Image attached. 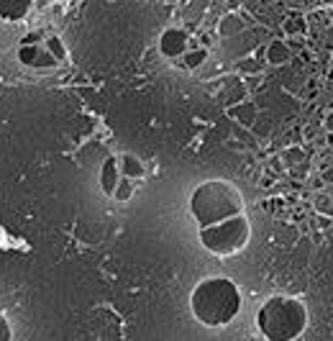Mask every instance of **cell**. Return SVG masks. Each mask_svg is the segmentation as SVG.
<instances>
[{
  "mask_svg": "<svg viewBox=\"0 0 333 341\" xmlns=\"http://www.w3.org/2000/svg\"><path fill=\"white\" fill-rule=\"evenodd\" d=\"M39 41H41V34L34 31V34H29L26 39H21V44H39Z\"/></svg>",
  "mask_w": 333,
  "mask_h": 341,
  "instance_id": "obj_15",
  "label": "cell"
},
{
  "mask_svg": "<svg viewBox=\"0 0 333 341\" xmlns=\"http://www.w3.org/2000/svg\"><path fill=\"white\" fill-rule=\"evenodd\" d=\"M256 326L261 336L269 341H292L302 336L307 326V308L297 297L274 295L259 308Z\"/></svg>",
  "mask_w": 333,
  "mask_h": 341,
  "instance_id": "obj_2",
  "label": "cell"
},
{
  "mask_svg": "<svg viewBox=\"0 0 333 341\" xmlns=\"http://www.w3.org/2000/svg\"><path fill=\"white\" fill-rule=\"evenodd\" d=\"M325 123H328V129H330V131H333V111H330V113H328V121H325Z\"/></svg>",
  "mask_w": 333,
  "mask_h": 341,
  "instance_id": "obj_18",
  "label": "cell"
},
{
  "mask_svg": "<svg viewBox=\"0 0 333 341\" xmlns=\"http://www.w3.org/2000/svg\"><path fill=\"white\" fill-rule=\"evenodd\" d=\"M323 6H333V0H323Z\"/></svg>",
  "mask_w": 333,
  "mask_h": 341,
  "instance_id": "obj_19",
  "label": "cell"
},
{
  "mask_svg": "<svg viewBox=\"0 0 333 341\" xmlns=\"http://www.w3.org/2000/svg\"><path fill=\"white\" fill-rule=\"evenodd\" d=\"M190 210L200 228L213 226L218 221H226L231 216L243 213V198L241 193L226 180H208L190 198Z\"/></svg>",
  "mask_w": 333,
  "mask_h": 341,
  "instance_id": "obj_3",
  "label": "cell"
},
{
  "mask_svg": "<svg viewBox=\"0 0 333 341\" xmlns=\"http://www.w3.org/2000/svg\"><path fill=\"white\" fill-rule=\"evenodd\" d=\"M325 88H333V70L325 75Z\"/></svg>",
  "mask_w": 333,
  "mask_h": 341,
  "instance_id": "obj_17",
  "label": "cell"
},
{
  "mask_svg": "<svg viewBox=\"0 0 333 341\" xmlns=\"http://www.w3.org/2000/svg\"><path fill=\"white\" fill-rule=\"evenodd\" d=\"M205 57H208V49H205V47H190V49L182 54V65H185L187 70H197V67L205 62Z\"/></svg>",
  "mask_w": 333,
  "mask_h": 341,
  "instance_id": "obj_12",
  "label": "cell"
},
{
  "mask_svg": "<svg viewBox=\"0 0 333 341\" xmlns=\"http://www.w3.org/2000/svg\"><path fill=\"white\" fill-rule=\"evenodd\" d=\"M264 54H266V62H269V65H284V62L292 57V49H290L287 41L274 39V41H269V47H266Z\"/></svg>",
  "mask_w": 333,
  "mask_h": 341,
  "instance_id": "obj_9",
  "label": "cell"
},
{
  "mask_svg": "<svg viewBox=\"0 0 333 341\" xmlns=\"http://www.w3.org/2000/svg\"><path fill=\"white\" fill-rule=\"evenodd\" d=\"M34 0H0V16L6 21H18L29 13Z\"/></svg>",
  "mask_w": 333,
  "mask_h": 341,
  "instance_id": "obj_8",
  "label": "cell"
},
{
  "mask_svg": "<svg viewBox=\"0 0 333 341\" xmlns=\"http://www.w3.org/2000/svg\"><path fill=\"white\" fill-rule=\"evenodd\" d=\"M249 236H251V226L243 213L200 228V244L210 254H218V257H231V254L241 251L249 244Z\"/></svg>",
  "mask_w": 333,
  "mask_h": 341,
  "instance_id": "obj_4",
  "label": "cell"
},
{
  "mask_svg": "<svg viewBox=\"0 0 333 341\" xmlns=\"http://www.w3.org/2000/svg\"><path fill=\"white\" fill-rule=\"evenodd\" d=\"M121 180H123L121 159H118V157H108L105 164H103V169H100V185H103V190H105V195L113 198V193H116V187H118Z\"/></svg>",
  "mask_w": 333,
  "mask_h": 341,
  "instance_id": "obj_7",
  "label": "cell"
},
{
  "mask_svg": "<svg viewBox=\"0 0 333 341\" xmlns=\"http://www.w3.org/2000/svg\"><path fill=\"white\" fill-rule=\"evenodd\" d=\"M36 3H39V6H44V3H47V0H36Z\"/></svg>",
  "mask_w": 333,
  "mask_h": 341,
  "instance_id": "obj_20",
  "label": "cell"
},
{
  "mask_svg": "<svg viewBox=\"0 0 333 341\" xmlns=\"http://www.w3.org/2000/svg\"><path fill=\"white\" fill-rule=\"evenodd\" d=\"M18 59H21V65H26V67H54L57 65L54 54L41 44H21Z\"/></svg>",
  "mask_w": 333,
  "mask_h": 341,
  "instance_id": "obj_6",
  "label": "cell"
},
{
  "mask_svg": "<svg viewBox=\"0 0 333 341\" xmlns=\"http://www.w3.org/2000/svg\"><path fill=\"white\" fill-rule=\"evenodd\" d=\"M118 159H121V172H123V177H128V180H141V177H144V164H141V159L131 157V154H123V157H118Z\"/></svg>",
  "mask_w": 333,
  "mask_h": 341,
  "instance_id": "obj_11",
  "label": "cell"
},
{
  "mask_svg": "<svg viewBox=\"0 0 333 341\" xmlns=\"http://www.w3.org/2000/svg\"><path fill=\"white\" fill-rule=\"evenodd\" d=\"M44 47L54 54L57 62H64V59H67V49H64V44H62L59 36H47V44H44Z\"/></svg>",
  "mask_w": 333,
  "mask_h": 341,
  "instance_id": "obj_13",
  "label": "cell"
},
{
  "mask_svg": "<svg viewBox=\"0 0 333 341\" xmlns=\"http://www.w3.org/2000/svg\"><path fill=\"white\" fill-rule=\"evenodd\" d=\"M200 41H203V47L208 49V47H210V41H213V39H210V34H203V39H200Z\"/></svg>",
  "mask_w": 333,
  "mask_h": 341,
  "instance_id": "obj_16",
  "label": "cell"
},
{
  "mask_svg": "<svg viewBox=\"0 0 333 341\" xmlns=\"http://www.w3.org/2000/svg\"><path fill=\"white\" fill-rule=\"evenodd\" d=\"M13 336V331H11V323H8V318L0 313V341H8Z\"/></svg>",
  "mask_w": 333,
  "mask_h": 341,
  "instance_id": "obj_14",
  "label": "cell"
},
{
  "mask_svg": "<svg viewBox=\"0 0 333 341\" xmlns=\"http://www.w3.org/2000/svg\"><path fill=\"white\" fill-rule=\"evenodd\" d=\"M192 315L208 328L228 326L241 310V292L228 277H208L200 280L190 295Z\"/></svg>",
  "mask_w": 333,
  "mask_h": 341,
  "instance_id": "obj_1",
  "label": "cell"
},
{
  "mask_svg": "<svg viewBox=\"0 0 333 341\" xmlns=\"http://www.w3.org/2000/svg\"><path fill=\"white\" fill-rule=\"evenodd\" d=\"M187 49H190V36L182 29H167L162 34V39H159V52L164 57H169V59L182 57Z\"/></svg>",
  "mask_w": 333,
  "mask_h": 341,
  "instance_id": "obj_5",
  "label": "cell"
},
{
  "mask_svg": "<svg viewBox=\"0 0 333 341\" xmlns=\"http://www.w3.org/2000/svg\"><path fill=\"white\" fill-rule=\"evenodd\" d=\"M330 26H333V18H330Z\"/></svg>",
  "mask_w": 333,
  "mask_h": 341,
  "instance_id": "obj_21",
  "label": "cell"
},
{
  "mask_svg": "<svg viewBox=\"0 0 333 341\" xmlns=\"http://www.w3.org/2000/svg\"><path fill=\"white\" fill-rule=\"evenodd\" d=\"M282 31L287 36H302L307 31V18L302 13H290L284 21H282Z\"/></svg>",
  "mask_w": 333,
  "mask_h": 341,
  "instance_id": "obj_10",
  "label": "cell"
}]
</instances>
